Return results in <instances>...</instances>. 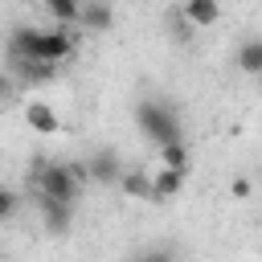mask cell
<instances>
[{"instance_id":"obj_1","label":"cell","mask_w":262,"mask_h":262,"mask_svg":"<svg viewBox=\"0 0 262 262\" xmlns=\"http://www.w3.org/2000/svg\"><path fill=\"white\" fill-rule=\"evenodd\" d=\"M135 127H139L143 139H151L156 147H160V143H172V139H184L180 115H176V106L164 102V98H139V102H135Z\"/></svg>"},{"instance_id":"obj_9","label":"cell","mask_w":262,"mask_h":262,"mask_svg":"<svg viewBox=\"0 0 262 262\" xmlns=\"http://www.w3.org/2000/svg\"><path fill=\"white\" fill-rule=\"evenodd\" d=\"M180 12L196 25V29H213L221 20V0H184Z\"/></svg>"},{"instance_id":"obj_3","label":"cell","mask_w":262,"mask_h":262,"mask_svg":"<svg viewBox=\"0 0 262 262\" xmlns=\"http://www.w3.org/2000/svg\"><path fill=\"white\" fill-rule=\"evenodd\" d=\"M33 201H37V213H41V221H45V229L53 237L70 233V225H74V201H61V196H49V192H37Z\"/></svg>"},{"instance_id":"obj_11","label":"cell","mask_w":262,"mask_h":262,"mask_svg":"<svg viewBox=\"0 0 262 262\" xmlns=\"http://www.w3.org/2000/svg\"><path fill=\"white\" fill-rule=\"evenodd\" d=\"M119 188H123L127 196H135V201H156V184H151V172L127 168V172H123V180H119Z\"/></svg>"},{"instance_id":"obj_15","label":"cell","mask_w":262,"mask_h":262,"mask_svg":"<svg viewBox=\"0 0 262 262\" xmlns=\"http://www.w3.org/2000/svg\"><path fill=\"white\" fill-rule=\"evenodd\" d=\"M229 196H233V201H246V196H250V180H246V176H233V180H229Z\"/></svg>"},{"instance_id":"obj_4","label":"cell","mask_w":262,"mask_h":262,"mask_svg":"<svg viewBox=\"0 0 262 262\" xmlns=\"http://www.w3.org/2000/svg\"><path fill=\"white\" fill-rule=\"evenodd\" d=\"M86 164H90V180H94V184H102V188L119 184V180H123V172H127V168H123V156H119L115 147H98Z\"/></svg>"},{"instance_id":"obj_5","label":"cell","mask_w":262,"mask_h":262,"mask_svg":"<svg viewBox=\"0 0 262 262\" xmlns=\"http://www.w3.org/2000/svg\"><path fill=\"white\" fill-rule=\"evenodd\" d=\"M74 37L78 33H70V25H57V29H41V57L45 61H70L74 57Z\"/></svg>"},{"instance_id":"obj_2","label":"cell","mask_w":262,"mask_h":262,"mask_svg":"<svg viewBox=\"0 0 262 262\" xmlns=\"http://www.w3.org/2000/svg\"><path fill=\"white\" fill-rule=\"evenodd\" d=\"M29 184H33V192H49V196H61V201H74V205L82 196V176L74 172V164H53L45 156L33 160Z\"/></svg>"},{"instance_id":"obj_12","label":"cell","mask_w":262,"mask_h":262,"mask_svg":"<svg viewBox=\"0 0 262 262\" xmlns=\"http://www.w3.org/2000/svg\"><path fill=\"white\" fill-rule=\"evenodd\" d=\"M156 151H160V164H164V168H180V172H188V168H192V156H188V143H184V139L160 143Z\"/></svg>"},{"instance_id":"obj_14","label":"cell","mask_w":262,"mask_h":262,"mask_svg":"<svg viewBox=\"0 0 262 262\" xmlns=\"http://www.w3.org/2000/svg\"><path fill=\"white\" fill-rule=\"evenodd\" d=\"M16 188H0V221H12V213H16Z\"/></svg>"},{"instance_id":"obj_8","label":"cell","mask_w":262,"mask_h":262,"mask_svg":"<svg viewBox=\"0 0 262 262\" xmlns=\"http://www.w3.org/2000/svg\"><path fill=\"white\" fill-rule=\"evenodd\" d=\"M184 180H188V172H180V168H156L151 172V184H156V201H172V196H180V188H184Z\"/></svg>"},{"instance_id":"obj_7","label":"cell","mask_w":262,"mask_h":262,"mask_svg":"<svg viewBox=\"0 0 262 262\" xmlns=\"http://www.w3.org/2000/svg\"><path fill=\"white\" fill-rule=\"evenodd\" d=\"M78 25L90 29V33H111V25H115V8H111V0H86Z\"/></svg>"},{"instance_id":"obj_10","label":"cell","mask_w":262,"mask_h":262,"mask_svg":"<svg viewBox=\"0 0 262 262\" xmlns=\"http://www.w3.org/2000/svg\"><path fill=\"white\" fill-rule=\"evenodd\" d=\"M233 66L250 78H262V37H246L233 53Z\"/></svg>"},{"instance_id":"obj_13","label":"cell","mask_w":262,"mask_h":262,"mask_svg":"<svg viewBox=\"0 0 262 262\" xmlns=\"http://www.w3.org/2000/svg\"><path fill=\"white\" fill-rule=\"evenodd\" d=\"M82 4H86V0H45V12H49L57 25L78 29V20H82Z\"/></svg>"},{"instance_id":"obj_6","label":"cell","mask_w":262,"mask_h":262,"mask_svg":"<svg viewBox=\"0 0 262 262\" xmlns=\"http://www.w3.org/2000/svg\"><path fill=\"white\" fill-rule=\"evenodd\" d=\"M25 123H29L33 135H57V131H61L57 111H53L49 102H41V98H29V102H25Z\"/></svg>"}]
</instances>
